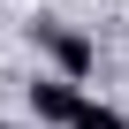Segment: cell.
Masks as SVG:
<instances>
[{
  "mask_svg": "<svg viewBox=\"0 0 129 129\" xmlns=\"http://www.w3.org/2000/svg\"><path fill=\"white\" fill-rule=\"evenodd\" d=\"M76 129H129V121H121L114 106H84V121H76Z\"/></svg>",
  "mask_w": 129,
  "mask_h": 129,
  "instance_id": "3957f363",
  "label": "cell"
},
{
  "mask_svg": "<svg viewBox=\"0 0 129 129\" xmlns=\"http://www.w3.org/2000/svg\"><path fill=\"white\" fill-rule=\"evenodd\" d=\"M84 106H91V99H84L69 76H38V84H30V114H38V121H61V129H76V121H84Z\"/></svg>",
  "mask_w": 129,
  "mask_h": 129,
  "instance_id": "6da1fadb",
  "label": "cell"
},
{
  "mask_svg": "<svg viewBox=\"0 0 129 129\" xmlns=\"http://www.w3.org/2000/svg\"><path fill=\"white\" fill-rule=\"evenodd\" d=\"M38 46L61 61V76H69V84H84V76H91V61H99V53H91V38H84V30H69V23H38Z\"/></svg>",
  "mask_w": 129,
  "mask_h": 129,
  "instance_id": "7a4b0ae2",
  "label": "cell"
}]
</instances>
